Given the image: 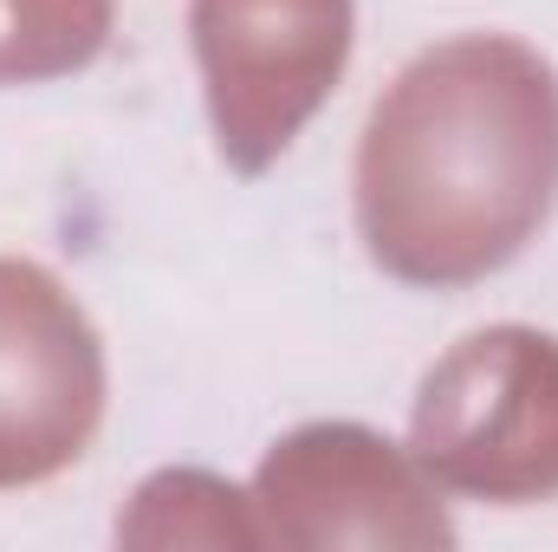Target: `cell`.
Returning <instances> with one entry per match:
<instances>
[{
	"label": "cell",
	"mask_w": 558,
	"mask_h": 552,
	"mask_svg": "<svg viewBox=\"0 0 558 552\" xmlns=\"http://www.w3.org/2000/svg\"><path fill=\"white\" fill-rule=\"evenodd\" d=\"M118 540L131 547H182V540H208V547H260L267 527L254 520V501L234 494L215 475H156L137 488L131 520L118 527Z\"/></svg>",
	"instance_id": "7"
},
{
	"label": "cell",
	"mask_w": 558,
	"mask_h": 552,
	"mask_svg": "<svg viewBox=\"0 0 558 552\" xmlns=\"http://www.w3.org/2000/svg\"><path fill=\"white\" fill-rule=\"evenodd\" d=\"M260 527L279 547H448V520L422 481V461L357 422H305L254 481Z\"/></svg>",
	"instance_id": "5"
},
{
	"label": "cell",
	"mask_w": 558,
	"mask_h": 552,
	"mask_svg": "<svg viewBox=\"0 0 558 552\" xmlns=\"http://www.w3.org/2000/svg\"><path fill=\"white\" fill-rule=\"evenodd\" d=\"M410 442L428 481L474 501L558 494V338L533 325L468 332L416 391Z\"/></svg>",
	"instance_id": "2"
},
{
	"label": "cell",
	"mask_w": 558,
	"mask_h": 552,
	"mask_svg": "<svg viewBox=\"0 0 558 552\" xmlns=\"http://www.w3.org/2000/svg\"><path fill=\"white\" fill-rule=\"evenodd\" d=\"M357 235L403 286L500 274L558 202V72L507 33L428 46L357 143Z\"/></svg>",
	"instance_id": "1"
},
{
	"label": "cell",
	"mask_w": 558,
	"mask_h": 552,
	"mask_svg": "<svg viewBox=\"0 0 558 552\" xmlns=\"http://www.w3.org/2000/svg\"><path fill=\"white\" fill-rule=\"evenodd\" d=\"M118 0H0V85L85 72L111 39Z\"/></svg>",
	"instance_id": "6"
},
{
	"label": "cell",
	"mask_w": 558,
	"mask_h": 552,
	"mask_svg": "<svg viewBox=\"0 0 558 552\" xmlns=\"http://www.w3.org/2000/svg\"><path fill=\"white\" fill-rule=\"evenodd\" d=\"M351 0H189L208 131L234 176L292 149L351 59Z\"/></svg>",
	"instance_id": "3"
},
{
	"label": "cell",
	"mask_w": 558,
	"mask_h": 552,
	"mask_svg": "<svg viewBox=\"0 0 558 552\" xmlns=\"http://www.w3.org/2000/svg\"><path fill=\"white\" fill-rule=\"evenodd\" d=\"M105 422V345L85 305L0 254V488L65 475Z\"/></svg>",
	"instance_id": "4"
}]
</instances>
